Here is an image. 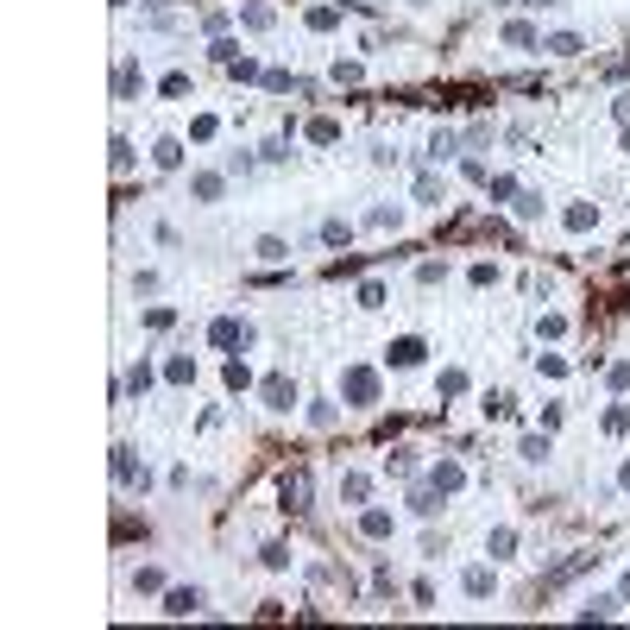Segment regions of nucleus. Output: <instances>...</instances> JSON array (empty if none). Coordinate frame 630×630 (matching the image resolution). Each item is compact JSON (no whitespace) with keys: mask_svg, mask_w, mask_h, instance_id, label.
Listing matches in <instances>:
<instances>
[{"mask_svg":"<svg viewBox=\"0 0 630 630\" xmlns=\"http://www.w3.org/2000/svg\"><path fill=\"white\" fill-rule=\"evenodd\" d=\"M391 360H397V365H416V360H422V347H416V341H397V347H391Z\"/></svg>","mask_w":630,"mask_h":630,"instance_id":"4","label":"nucleus"},{"mask_svg":"<svg viewBox=\"0 0 630 630\" xmlns=\"http://www.w3.org/2000/svg\"><path fill=\"white\" fill-rule=\"evenodd\" d=\"M196 605H202V592H196V586H177V592H171V605H164V612H196Z\"/></svg>","mask_w":630,"mask_h":630,"instance_id":"1","label":"nucleus"},{"mask_svg":"<svg viewBox=\"0 0 630 630\" xmlns=\"http://www.w3.org/2000/svg\"><path fill=\"white\" fill-rule=\"evenodd\" d=\"M265 397H271V410H290V385H284V378H271Z\"/></svg>","mask_w":630,"mask_h":630,"instance_id":"3","label":"nucleus"},{"mask_svg":"<svg viewBox=\"0 0 630 630\" xmlns=\"http://www.w3.org/2000/svg\"><path fill=\"white\" fill-rule=\"evenodd\" d=\"M466 592H473V599H486V592H492V574H486V567H473V574H466Z\"/></svg>","mask_w":630,"mask_h":630,"instance_id":"2","label":"nucleus"}]
</instances>
